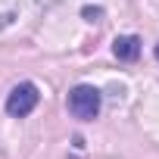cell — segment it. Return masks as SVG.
Wrapping results in <instances>:
<instances>
[{"instance_id": "277c9868", "label": "cell", "mask_w": 159, "mask_h": 159, "mask_svg": "<svg viewBox=\"0 0 159 159\" xmlns=\"http://www.w3.org/2000/svg\"><path fill=\"white\" fill-rule=\"evenodd\" d=\"M81 16H84L88 22H100V19H103V10H100V7H84Z\"/></svg>"}, {"instance_id": "5b68a950", "label": "cell", "mask_w": 159, "mask_h": 159, "mask_svg": "<svg viewBox=\"0 0 159 159\" xmlns=\"http://www.w3.org/2000/svg\"><path fill=\"white\" fill-rule=\"evenodd\" d=\"M156 59H159V44H156Z\"/></svg>"}, {"instance_id": "7a4b0ae2", "label": "cell", "mask_w": 159, "mask_h": 159, "mask_svg": "<svg viewBox=\"0 0 159 159\" xmlns=\"http://www.w3.org/2000/svg\"><path fill=\"white\" fill-rule=\"evenodd\" d=\"M38 100H41L38 88H34L31 81H22V84H16V88L7 94V112H10L13 119H22V116L34 112Z\"/></svg>"}, {"instance_id": "6da1fadb", "label": "cell", "mask_w": 159, "mask_h": 159, "mask_svg": "<svg viewBox=\"0 0 159 159\" xmlns=\"http://www.w3.org/2000/svg\"><path fill=\"white\" fill-rule=\"evenodd\" d=\"M69 112L75 119H81V122H91L97 119L100 112V91L91 88V84H78L69 91Z\"/></svg>"}, {"instance_id": "3957f363", "label": "cell", "mask_w": 159, "mask_h": 159, "mask_svg": "<svg viewBox=\"0 0 159 159\" xmlns=\"http://www.w3.org/2000/svg\"><path fill=\"white\" fill-rule=\"evenodd\" d=\"M112 53H116V59H122V62H134V59L140 56V38H134V34L116 38V41H112Z\"/></svg>"}]
</instances>
